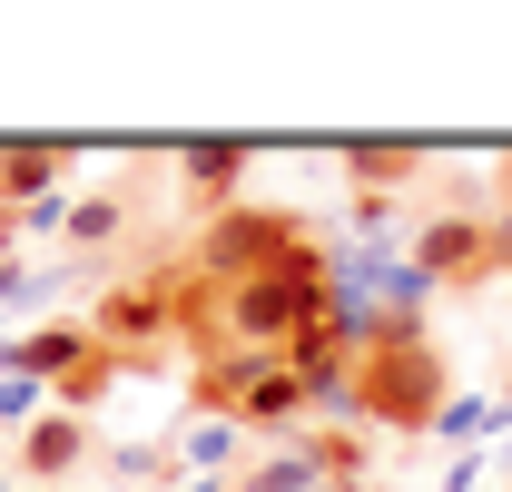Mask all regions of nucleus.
<instances>
[{
	"label": "nucleus",
	"instance_id": "f257e3e1",
	"mask_svg": "<svg viewBox=\"0 0 512 492\" xmlns=\"http://www.w3.org/2000/svg\"><path fill=\"white\" fill-rule=\"evenodd\" d=\"M355 414L375 433H424L453 414L444 394V355L424 345V335H375L365 355H355Z\"/></svg>",
	"mask_w": 512,
	"mask_h": 492
},
{
	"label": "nucleus",
	"instance_id": "f03ea898",
	"mask_svg": "<svg viewBox=\"0 0 512 492\" xmlns=\"http://www.w3.org/2000/svg\"><path fill=\"white\" fill-rule=\"evenodd\" d=\"M296 256H316L306 246V217H286V207H227V217H207V237H197V276H217V286H247V276H276V266H296Z\"/></svg>",
	"mask_w": 512,
	"mask_h": 492
},
{
	"label": "nucleus",
	"instance_id": "7ed1b4c3",
	"mask_svg": "<svg viewBox=\"0 0 512 492\" xmlns=\"http://www.w3.org/2000/svg\"><path fill=\"white\" fill-rule=\"evenodd\" d=\"M178 306H188V276L138 266V276H119V286L79 315V325H89V335H99V345L128 365V355H148V345H168V335H178Z\"/></svg>",
	"mask_w": 512,
	"mask_h": 492
},
{
	"label": "nucleus",
	"instance_id": "20e7f679",
	"mask_svg": "<svg viewBox=\"0 0 512 492\" xmlns=\"http://www.w3.org/2000/svg\"><path fill=\"white\" fill-rule=\"evenodd\" d=\"M414 266H424V286H493V276H512V217L493 227V217L444 207L414 227Z\"/></svg>",
	"mask_w": 512,
	"mask_h": 492
},
{
	"label": "nucleus",
	"instance_id": "39448f33",
	"mask_svg": "<svg viewBox=\"0 0 512 492\" xmlns=\"http://www.w3.org/2000/svg\"><path fill=\"white\" fill-rule=\"evenodd\" d=\"M247 168H256V148H247V138H188V148H178V187H188L207 217H227V207H237Z\"/></svg>",
	"mask_w": 512,
	"mask_h": 492
},
{
	"label": "nucleus",
	"instance_id": "423d86ee",
	"mask_svg": "<svg viewBox=\"0 0 512 492\" xmlns=\"http://www.w3.org/2000/svg\"><path fill=\"white\" fill-rule=\"evenodd\" d=\"M69 138H10L0 148V207H30V197H50V187L69 178Z\"/></svg>",
	"mask_w": 512,
	"mask_h": 492
},
{
	"label": "nucleus",
	"instance_id": "0eeeda50",
	"mask_svg": "<svg viewBox=\"0 0 512 492\" xmlns=\"http://www.w3.org/2000/svg\"><path fill=\"white\" fill-rule=\"evenodd\" d=\"M335 158H345L355 197H375V207H384V187H414V178H424V148H414V138H345Z\"/></svg>",
	"mask_w": 512,
	"mask_h": 492
},
{
	"label": "nucleus",
	"instance_id": "6e6552de",
	"mask_svg": "<svg viewBox=\"0 0 512 492\" xmlns=\"http://www.w3.org/2000/svg\"><path fill=\"white\" fill-rule=\"evenodd\" d=\"M20 463H30L40 483H60L69 463H89V414H40V424L20 433Z\"/></svg>",
	"mask_w": 512,
	"mask_h": 492
},
{
	"label": "nucleus",
	"instance_id": "1a4fd4ad",
	"mask_svg": "<svg viewBox=\"0 0 512 492\" xmlns=\"http://www.w3.org/2000/svg\"><path fill=\"white\" fill-rule=\"evenodd\" d=\"M60 237H69V256H109V246L128 237V187H89L60 217Z\"/></svg>",
	"mask_w": 512,
	"mask_h": 492
},
{
	"label": "nucleus",
	"instance_id": "9d476101",
	"mask_svg": "<svg viewBox=\"0 0 512 492\" xmlns=\"http://www.w3.org/2000/svg\"><path fill=\"white\" fill-rule=\"evenodd\" d=\"M79 355H89V325H40V335L10 345V365H20V374H50V384H60Z\"/></svg>",
	"mask_w": 512,
	"mask_h": 492
},
{
	"label": "nucleus",
	"instance_id": "9b49d317",
	"mask_svg": "<svg viewBox=\"0 0 512 492\" xmlns=\"http://www.w3.org/2000/svg\"><path fill=\"white\" fill-rule=\"evenodd\" d=\"M119 355H109V345H99V335H89V355H79V365L60 374V384H50V394H60V414H89V404H99V394H109V384H119Z\"/></svg>",
	"mask_w": 512,
	"mask_h": 492
},
{
	"label": "nucleus",
	"instance_id": "f8f14e48",
	"mask_svg": "<svg viewBox=\"0 0 512 492\" xmlns=\"http://www.w3.org/2000/svg\"><path fill=\"white\" fill-rule=\"evenodd\" d=\"M247 492H325L316 453L296 443V453H266V463H247Z\"/></svg>",
	"mask_w": 512,
	"mask_h": 492
},
{
	"label": "nucleus",
	"instance_id": "ddd939ff",
	"mask_svg": "<svg viewBox=\"0 0 512 492\" xmlns=\"http://www.w3.org/2000/svg\"><path fill=\"white\" fill-rule=\"evenodd\" d=\"M503 217H512V148H503Z\"/></svg>",
	"mask_w": 512,
	"mask_h": 492
},
{
	"label": "nucleus",
	"instance_id": "4468645a",
	"mask_svg": "<svg viewBox=\"0 0 512 492\" xmlns=\"http://www.w3.org/2000/svg\"><path fill=\"white\" fill-rule=\"evenodd\" d=\"M325 492H365V483H325Z\"/></svg>",
	"mask_w": 512,
	"mask_h": 492
}]
</instances>
